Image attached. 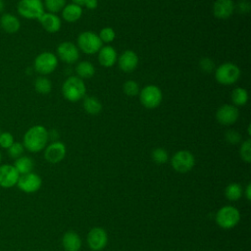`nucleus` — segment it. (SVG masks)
I'll list each match as a JSON object with an SVG mask.
<instances>
[{"mask_svg":"<svg viewBox=\"0 0 251 251\" xmlns=\"http://www.w3.org/2000/svg\"><path fill=\"white\" fill-rule=\"evenodd\" d=\"M48 140L49 135L46 127L41 125H35L25 132L23 137V145L27 151L37 153L46 147Z\"/></svg>","mask_w":251,"mask_h":251,"instance_id":"nucleus-1","label":"nucleus"},{"mask_svg":"<svg viewBox=\"0 0 251 251\" xmlns=\"http://www.w3.org/2000/svg\"><path fill=\"white\" fill-rule=\"evenodd\" d=\"M86 93L85 83L76 75L69 76L62 85V94L70 102H77L84 98Z\"/></svg>","mask_w":251,"mask_h":251,"instance_id":"nucleus-2","label":"nucleus"},{"mask_svg":"<svg viewBox=\"0 0 251 251\" xmlns=\"http://www.w3.org/2000/svg\"><path fill=\"white\" fill-rule=\"evenodd\" d=\"M241 75V71L237 65L231 62H226L215 70L216 80L223 85H231L236 82Z\"/></svg>","mask_w":251,"mask_h":251,"instance_id":"nucleus-3","label":"nucleus"},{"mask_svg":"<svg viewBox=\"0 0 251 251\" xmlns=\"http://www.w3.org/2000/svg\"><path fill=\"white\" fill-rule=\"evenodd\" d=\"M77 48L85 54L92 55L98 53L100 48L103 46V42L99 38L98 34L94 31H83L76 39Z\"/></svg>","mask_w":251,"mask_h":251,"instance_id":"nucleus-4","label":"nucleus"},{"mask_svg":"<svg viewBox=\"0 0 251 251\" xmlns=\"http://www.w3.org/2000/svg\"><path fill=\"white\" fill-rule=\"evenodd\" d=\"M18 14L27 20H38L45 12L42 0H20L17 5Z\"/></svg>","mask_w":251,"mask_h":251,"instance_id":"nucleus-5","label":"nucleus"},{"mask_svg":"<svg viewBox=\"0 0 251 251\" xmlns=\"http://www.w3.org/2000/svg\"><path fill=\"white\" fill-rule=\"evenodd\" d=\"M139 101L146 109L157 108L163 100V92L161 88L154 84L144 86L139 91Z\"/></svg>","mask_w":251,"mask_h":251,"instance_id":"nucleus-6","label":"nucleus"},{"mask_svg":"<svg viewBox=\"0 0 251 251\" xmlns=\"http://www.w3.org/2000/svg\"><path fill=\"white\" fill-rule=\"evenodd\" d=\"M240 220L239 211L233 206L222 207L216 214L217 225L224 229L234 227Z\"/></svg>","mask_w":251,"mask_h":251,"instance_id":"nucleus-7","label":"nucleus"},{"mask_svg":"<svg viewBox=\"0 0 251 251\" xmlns=\"http://www.w3.org/2000/svg\"><path fill=\"white\" fill-rule=\"evenodd\" d=\"M58 66V58L57 56L49 51H44L38 54L33 62L34 70L42 75H49L53 73Z\"/></svg>","mask_w":251,"mask_h":251,"instance_id":"nucleus-8","label":"nucleus"},{"mask_svg":"<svg viewBox=\"0 0 251 251\" xmlns=\"http://www.w3.org/2000/svg\"><path fill=\"white\" fill-rule=\"evenodd\" d=\"M173 169L180 174L188 173L195 165L194 155L188 150H179L171 159Z\"/></svg>","mask_w":251,"mask_h":251,"instance_id":"nucleus-9","label":"nucleus"},{"mask_svg":"<svg viewBox=\"0 0 251 251\" xmlns=\"http://www.w3.org/2000/svg\"><path fill=\"white\" fill-rule=\"evenodd\" d=\"M57 58L67 64L75 63L79 58V49L71 41L61 42L57 47Z\"/></svg>","mask_w":251,"mask_h":251,"instance_id":"nucleus-10","label":"nucleus"},{"mask_svg":"<svg viewBox=\"0 0 251 251\" xmlns=\"http://www.w3.org/2000/svg\"><path fill=\"white\" fill-rule=\"evenodd\" d=\"M238 118L239 111L231 104H224L216 112V120L223 126H231L236 123Z\"/></svg>","mask_w":251,"mask_h":251,"instance_id":"nucleus-11","label":"nucleus"},{"mask_svg":"<svg viewBox=\"0 0 251 251\" xmlns=\"http://www.w3.org/2000/svg\"><path fill=\"white\" fill-rule=\"evenodd\" d=\"M41 177L33 172L20 176L19 180L17 182V186L19 187V189L25 193L36 192L41 187Z\"/></svg>","mask_w":251,"mask_h":251,"instance_id":"nucleus-12","label":"nucleus"},{"mask_svg":"<svg viewBox=\"0 0 251 251\" xmlns=\"http://www.w3.org/2000/svg\"><path fill=\"white\" fill-rule=\"evenodd\" d=\"M108 242V234L106 230L100 226L93 227L87 234V244L93 251L102 250Z\"/></svg>","mask_w":251,"mask_h":251,"instance_id":"nucleus-13","label":"nucleus"},{"mask_svg":"<svg viewBox=\"0 0 251 251\" xmlns=\"http://www.w3.org/2000/svg\"><path fill=\"white\" fill-rule=\"evenodd\" d=\"M66 153V146L61 141H53L44 148V158L51 164L60 163L65 158Z\"/></svg>","mask_w":251,"mask_h":251,"instance_id":"nucleus-14","label":"nucleus"},{"mask_svg":"<svg viewBox=\"0 0 251 251\" xmlns=\"http://www.w3.org/2000/svg\"><path fill=\"white\" fill-rule=\"evenodd\" d=\"M20 174L14 165H0V186L3 188H11L17 185Z\"/></svg>","mask_w":251,"mask_h":251,"instance_id":"nucleus-15","label":"nucleus"},{"mask_svg":"<svg viewBox=\"0 0 251 251\" xmlns=\"http://www.w3.org/2000/svg\"><path fill=\"white\" fill-rule=\"evenodd\" d=\"M213 15L219 20L228 19L235 10L233 0H216L213 4Z\"/></svg>","mask_w":251,"mask_h":251,"instance_id":"nucleus-16","label":"nucleus"},{"mask_svg":"<svg viewBox=\"0 0 251 251\" xmlns=\"http://www.w3.org/2000/svg\"><path fill=\"white\" fill-rule=\"evenodd\" d=\"M119 68L125 73H130L134 71L139 63L137 54L132 50L124 51L117 60Z\"/></svg>","mask_w":251,"mask_h":251,"instance_id":"nucleus-17","label":"nucleus"},{"mask_svg":"<svg viewBox=\"0 0 251 251\" xmlns=\"http://www.w3.org/2000/svg\"><path fill=\"white\" fill-rule=\"evenodd\" d=\"M38 22L42 25V27L50 33H55L61 29L62 21L61 19L53 13L44 12L43 15L38 19Z\"/></svg>","mask_w":251,"mask_h":251,"instance_id":"nucleus-18","label":"nucleus"},{"mask_svg":"<svg viewBox=\"0 0 251 251\" xmlns=\"http://www.w3.org/2000/svg\"><path fill=\"white\" fill-rule=\"evenodd\" d=\"M118 60V54L114 47L110 45L102 46L98 51V62L104 68L113 67Z\"/></svg>","mask_w":251,"mask_h":251,"instance_id":"nucleus-19","label":"nucleus"},{"mask_svg":"<svg viewBox=\"0 0 251 251\" xmlns=\"http://www.w3.org/2000/svg\"><path fill=\"white\" fill-rule=\"evenodd\" d=\"M0 27L5 32L13 34L20 30L21 22L15 15L10 13H3L0 17Z\"/></svg>","mask_w":251,"mask_h":251,"instance_id":"nucleus-20","label":"nucleus"},{"mask_svg":"<svg viewBox=\"0 0 251 251\" xmlns=\"http://www.w3.org/2000/svg\"><path fill=\"white\" fill-rule=\"evenodd\" d=\"M62 12V18L67 23H75L77 22L82 15V8L79 5H76L75 3L66 4V6L63 8Z\"/></svg>","mask_w":251,"mask_h":251,"instance_id":"nucleus-21","label":"nucleus"},{"mask_svg":"<svg viewBox=\"0 0 251 251\" xmlns=\"http://www.w3.org/2000/svg\"><path fill=\"white\" fill-rule=\"evenodd\" d=\"M62 245L66 251H79L81 239L75 231H67L63 235Z\"/></svg>","mask_w":251,"mask_h":251,"instance_id":"nucleus-22","label":"nucleus"},{"mask_svg":"<svg viewBox=\"0 0 251 251\" xmlns=\"http://www.w3.org/2000/svg\"><path fill=\"white\" fill-rule=\"evenodd\" d=\"M83 110L91 116H96L102 111V103L94 96H84L82 101Z\"/></svg>","mask_w":251,"mask_h":251,"instance_id":"nucleus-23","label":"nucleus"},{"mask_svg":"<svg viewBox=\"0 0 251 251\" xmlns=\"http://www.w3.org/2000/svg\"><path fill=\"white\" fill-rule=\"evenodd\" d=\"M14 167L16 168L20 176H22V175H25L32 172L34 168V162L30 157L23 155L20 158L16 159L14 163Z\"/></svg>","mask_w":251,"mask_h":251,"instance_id":"nucleus-24","label":"nucleus"},{"mask_svg":"<svg viewBox=\"0 0 251 251\" xmlns=\"http://www.w3.org/2000/svg\"><path fill=\"white\" fill-rule=\"evenodd\" d=\"M75 75L79 78H90L95 75V67L89 61H81L75 66Z\"/></svg>","mask_w":251,"mask_h":251,"instance_id":"nucleus-25","label":"nucleus"},{"mask_svg":"<svg viewBox=\"0 0 251 251\" xmlns=\"http://www.w3.org/2000/svg\"><path fill=\"white\" fill-rule=\"evenodd\" d=\"M232 105L235 107L237 106H244L248 101V92L243 87H236L232 90L230 95Z\"/></svg>","mask_w":251,"mask_h":251,"instance_id":"nucleus-26","label":"nucleus"},{"mask_svg":"<svg viewBox=\"0 0 251 251\" xmlns=\"http://www.w3.org/2000/svg\"><path fill=\"white\" fill-rule=\"evenodd\" d=\"M34 89L39 94L45 95L50 93L52 90L51 80L44 75H40L36 77V79L34 80Z\"/></svg>","mask_w":251,"mask_h":251,"instance_id":"nucleus-27","label":"nucleus"},{"mask_svg":"<svg viewBox=\"0 0 251 251\" xmlns=\"http://www.w3.org/2000/svg\"><path fill=\"white\" fill-rule=\"evenodd\" d=\"M226 197L230 201H236L242 196V187L238 183H230L225 189Z\"/></svg>","mask_w":251,"mask_h":251,"instance_id":"nucleus-28","label":"nucleus"},{"mask_svg":"<svg viewBox=\"0 0 251 251\" xmlns=\"http://www.w3.org/2000/svg\"><path fill=\"white\" fill-rule=\"evenodd\" d=\"M67 1L66 0H44L43 5L44 9H46L49 13L57 14L58 12H61L63 8L66 6Z\"/></svg>","mask_w":251,"mask_h":251,"instance_id":"nucleus-29","label":"nucleus"},{"mask_svg":"<svg viewBox=\"0 0 251 251\" xmlns=\"http://www.w3.org/2000/svg\"><path fill=\"white\" fill-rule=\"evenodd\" d=\"M151 157H152V160L154 161V163L159 164V165L165 164L169 160L168 152L164 148H161V147L155 148L151 153Z\"/></svg>","mask_w":251,"mask_h":251,"instance_id":"nucleus-30","label":"nucleus"},{"mask_svg":"<svg viewBox=\"0 0 251 251\" xmlns=\"http://www.w3.org/2000/svg\"><path fill=\"white\" fill-rule=\"evenodd\" d=\"M123 91L127 96H135L139 93V85L135 80L129 79L123 84Z\"/></svg>","mask_w":251,"mask_h":251,"instance_id":"nucleus-31","label":"nucleus"},{"mask_svg":"<svg viewBox=\"0 0 251 251\" xmlns=\"http://www.w3.org/2000/svg\"><path fill=\"white\" fill-rule=\"evenodd\" d=\"M239 155L240 158L246 162L250 163L251 162V140L250 138H247L241 143L240 149H239Z\"/></svg>","mask_w":251,"mask_h":251,"instance_id":"nucleus-32","label":"nucleus"},{"mask_svg":"<svg viewBox=\"0 0 251 251\" xmlns=\"http://www.w3.org/2000/svg\"><path fill=\"white\" fill-rule=\"evenodd\" d=\"M99 38L101 39L102 42L104 43H110L112 41H114L115 37H116V32L115 30L110 27V26H105L103 27L100 31H99V34H98Z\"/></svg>","mask_w":251,"mask_h":251,"instance_id":"nucleus-33","label":"nucleus"},{"mask_svg":"<svg viewBox=\"0 0 251 251\" xmlns=\"http://www.w3.org/2000/svg\"><path fill=\"white\" fill-rule=\"evenodd\" d=\"M7 151H8V155H9V157H11V158H13V159H18V158H20L21 156H23V154H24V151H25V147H24V145H23V143H21V142H14L8 149H7Z\"/></svg>","mask_w":251,"mask_h":251,"instance_id":"nucleus-34","label":"nucleus"},{"mask_svg":"<svg viewBox=\"0 0 251 251\" xmlns=\"http://www.w3.org/2000/svg\"><path fill=\"white\" fill-rule=\"evenodd\" d=\"M15 142L14 136L9 131H4L0 133V147L4 149H8Z\"/></svg>","mask_w":251,"mask_h":251,"instance_id":"nucleus-35","label":"nucleus"},{"mask_svg":"<svg viewBox=\"0 0 251 251\" xmlns=\"http://www.w3.org/2000/svg\"><path fill=\"white\" fill-rule=\"evenodd\" d=\"M225 139L226 142H228L229 144H237L241 141V135L237 130L234 129H229L227 131H226L225 133Z\"/></svg>","mask_w":251,"mask_h":251,"instance_id":"nucleus-36","label":"nucleus"},{"mask_svg":"<svg viewBox=\"0 0 251 251\" xmlns=\"http://www.w3.org/2000/svg\"><path fill=\"white\" fill-rule=\"evenodd\" d=\"M199 67H200L202 72L209 74V73H211L215 69V63L210 58L205 57V58H202L200 60Z\"/></svg>","mask_w":251,"mask_h":251,"instance_id":"nucleus-37","label":"nucleus"},{"mask_svg":"<svg viewBox=\"0 0 251 251\" xmlns=\"http://www.w3.org/2000/svg\"><path fill=\"white\" fill-rule=\"evenodd\" d=\"M235 9H237L240 14H247L251 9L250 2L248 0H240L237 5H235Z\"/></svg>","mask_w":251,"mask_h":251,"instance_id":"nucleus-38","label":"nucleus"},{"mask_svg":"<svg viewBox=\"0 0 251 251\" xmlns=\"http://www.w3.org/2000/svg\"><path fill=\"white\" fill-rule=\"evenodd\" d=\"M84 6L90 10L96 9L98 6V1L97 0H86Z\"/></svg>","mask_w":251,"mask_h":251,"instance_id":"nucleus-39","label":"nucleus"},{"mask_svg":"<svg viewBox=\"0 0 251 251\" xmlns=\"http://www.w3.org/2000/svg\"><path fill=\"white\" fill-rule=\"evenodd\" d=\"M250 191H251V184L249 183L246 186V188H245V196H246L247 200H251V193H250Z\"/></svg>","mask_w":251,"mask_h":251,"instance_id":"nucleus-40","label":"nucleus"},{"mask_svg":"<svg viewBox=\"0 0 251 251\" xmlns=\"http://www.w3.org/2000/svg\"><path fill=\"white\" fill-rule=\"evenodd\" d=\"M73 3L76 4V5H79V6H83L86 2V0H72Z\"/></svg>","mask_w":251,"mask_h":251,"instance_id":"nucleus-41","label":"nucleus"},{"mask_svg":"<svg viewBox=\"0 0 251 251\" xmlns=\"http://www.w3.org/2000/svg\"><path fill=\"white\" fill-rule=\"evenodd\" d=\"M4 10H5V1L0 0V14H3Z\"/></svg>","mask_w":251,"mask_h":251,"instance_id":"nucleus-42","label":"nucleus"},{"mask_svg":"<svg viewBox=\"0 0 251 251\" xmlns=\"http://www.w3.org/2000/svg\"><path fill=\"white\" fill-rule=\"evenodd\" d=\"M248 134L250 135V125H248Z\"/></svg>","mask_w":251,"mask_h":251,"instance_id":"nucleus-43","label":"nucleus"},{"mask_svg":"<svg viewBox=\"0 0 251 251\" xmlns=\"http://www.w3.org/2000/svg\"><path fill=\"white\" fill-rule=\"evenodd\" d=\"M1 161H2V154H1V151H0V165H1Z\"/></svg>","mask_w":251,"mask_h":251,"instance_id":"nucleus-44","label":"nucleus"},{"mask_svg":"<svg viewBox=\"0 0 251 251\" xmlns=\"http://www.w3.org/2000/svg\"><path fill=\"white\" fill-rule=\"evenodd\" d=\"M0 133H1V127H0Z\"/></svg>","mask_w":251,"mask_h":251,"instance_id":"nucleus-45","label":"nucleus"}]
</instances>
